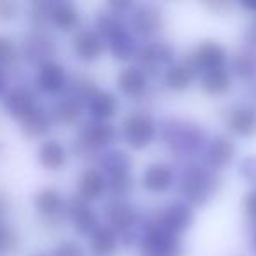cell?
Here are the masks:
<instances>
[{
    "label": "cell",
    "mask_w": 256,
    "mask_h": 256,
    "mask_svg": "<svg viewBox=\"0 0 256 256\" xmlns=\"http://www.w3.org/2000/svg\"><path fill=\"white\" fill-rule=\"evenodd\" d=\"M50 23L62 32H72L79 23V11L72 2H56L51 4Z\"/></svg>",
    "instance_id": "obj_18"
},
{
    "label": "cell",
    "mask_w": 256,
    "mask_h": 256,
    "mask_svg": "<svg viewBox=\"0 0 256 256\" xmlns=\"http://www.w3.org/2000/svg\"><path fill=\"white\" fill-rule=\"evenodd\" d=\"M107 36H109V39H110V51H112L114 58L128 60V58L134 56V53H136V50H134V42L121 26L114 28L112 32H109Z\"/></svg>",
    "instance_id": "obj_27"
},
{
    "label": "cell",
    "mask_w": 256,
    "mask_h": 256,
    "mask_svg": "<svg viewBox=\"0 0 256 256\" xmlns=\"http://www.w3.org/2000/svg\"><path fill=\"white\" fill-rule=\"evenodd\" d=\"M192 223H193V210L190 209L186 204L178 202V204H170V206L162 212L158 226H160L162 230L168 232V234L178 237V235L182 234Z\"/></svg>",
    "instance_id": "obj_7"
},
{
    "label": "cell",
    "mask_w": 256,
    "mask_h": 256,
    "mask_svg": "<svg viewBox=\"0 0 256 256\" xmlns=\"http://www.w3.org/2000/svg\"><path fill=\"white\" fill-rule=\"evenodd\" d=\"M23 54L25 58H30V60H40V64L46 60H51V58H46V54H50V39H46L40 34H32L28 39H25V44H23Z\"/></svg>",
    "instance_id": "obj_28"
},
{
    "label": "cell",
    "mask_w": 256,
    "mask_h": 256,
    "mask_svg": "<svg viewBox=\"0 0 256 256\" xmlns=\"http://www.w3.org/2000/svg\"><path fill=\"white\" fill-rule=\"evenodd\" d=\"M224 62H226V50H224L220 42H214V40H206V42H202L196 48L195 54H193V64H195V67L202 68L204 72L223 68Z\"/></svg>",
    "instance_id": "obj_11"
},
{
    "label": "cell",
    "mask_w": 256,
    "mask_h": 256,
    "mask_svg": "<svg viewBox=\"0 0 256 256\" xmlns=\"http://www.w3.org/2000/svg\"><path fill=\"white\" fill-rule=\"evenodd\" d=\"M251 244H252V251L256 252V232H254V235H252V242H251Z\"/></svg>",
    "instance_id": "obj_38"
},
{
    "label": "cell",
    "mask_w": 256,
    "mask_h": 256,
    "mask_svg": "<svg viewBox=\"0 0 256 256\" xmlns=\"http://www.w3.org/2000/svg\"><path fill=\"white\" fill-rule=\"evenodd\" d=\"M0 212H4V207H2V204H0Z\"/></svg>",
    "instance_id": "obj_39"
},
{
    "label": "cell",
    "mask_w": 256,
    "mask_h": 256,
    "mask_svg": "<svg viewBox=\"0 0 256 256\" xmlns=\"http://www.w3.org/2000/svg\"><path fill=\"white\" fill-rule=\"evenodd\" d=\"M140 62H142L146 67H154L158 64H165V62L170 60V50H168L165 44H160V46H148L142 48L139 51Z\"/></svg>",
    "instance_id": "obj_29"
},
{
    "label": "cell",
    "mask_w": 256,
    "mask_h": 256,
    "mask_svg": "<svg viewBox=\"0 0 256 256\" xmlns=\"http://www.w3.org/2000/svg\"><path fill=\"white\" fill-rule=\"evenodd\" d=\"M53 123H54V120L50 110H46L42 106H39L30 116H26L25 120L20 123V132H22V136L26 137V139L44 140L48 134L51 132Z\"/></svg>",
    "instance_id": "obj_10"
},
{
    "label": "cell",
    "mask_w": 256,
    "mask_h": 256,
    "mask_svg": "<svg viewBox=\"0 0 256 256\" xmlns=\"http://www.w3.org/2000/svg\"><path fill=\"white\" fill-rule=\"evenodd\" d=\"M160 25H162L160 11L151 8V6H142L132 16V28L139 36H150V34L156 32Z\"/></svg>",
    "instance_id": "obj_20"
},
{
    "label": "cell",
    "mask_w": 256,
    "mask_h": 256,
    "mask_svg": "<svg viewBox=\"0 0 256 256\" xmlns=\"http://www.w3.org/2000/svg\"><path fill=\"white\" fill-rule=\"evenodd\" d=\"M20 16V4L14 0H0V23H11Z\"/></svg>",
    "instance_id": "obj_33"
},
{
    "label": "cell",
    "mask_w": 256,
    "mask_h": 256,
    "mask_svg": "<svg viewBox=\"0 0 256 256\" xmlns=\"http://www.w3.org/2000/svg\"><path fill=\"white\" fill-rule=\"evenodd\" d=\"M32 256H44V254H32Z\"/></svg>",
    "instance_id": "obj_40"
},
{
    "label": "cell",
    "mask_w": 256,
    "mask_h": 256,
    "mask_svg": "<svg viewBox=\"0 0 256 256\" xmlns=\"http://www.w3.org/2000/svg\"><path fill=\"white\" fill-rule=\"evenodd\" d=\"M235 156V144L232 142L228 137H216V139L210 142L209 151H207V158H209V164L212 167H224L228 165Z\"/></svg>",
    "instance_id": "obj_22"
},
{
    "label": "cell",
    "mask_w": 256,
    "mask_h": 256,
    "mask_svg": "<svg viewBox=\"0 0 256 256\" xmlns=\"http://www.w3.org/2000/svg\"><path fill=\"white\" fill-rule=\"evenodd\" d=\"M65 214L78 234H92L96 228V216L86 200L74 196L65 204Z\"/></svg>",
    "instance_id": "obj_5"
},
{
    "label": "cell",
    "mask_w": 256,
    "mask_h": 256,
    "mask_svg": "<svg viewBox=\"0 0 256 256\" xmlns=\"http://www.w3.org/2000/svg\"><path fill=\"white\" fill-rule=\"evenodd\" d=\"M20 50L16 42L9 36L0 34V65L4 68H11L18 62Z\"/></svg>",
    "instance_id": "obj_30"
},
{
    "label": "cell",
    "mask_w": 256,
    "mask_h": 256,
    "mask_svg": "<svg viewBox=\"0 0 256 256\" xmlns=\"http://www.w3.org/2000/svg\"><path fill=\"white\" fill-rule=\"evenodd\" d=\"M20 237L14 228L0 224V256H8L18 249Z\"/></svg>",
    "instance_id": "obj_31"
},
{
    "label": "cell",
    "mask_w": 256,
    "mask_h": 256,
    "mask_svg": "<svg viewBox=\"0 0 256 256\" xmlns=\"http://www.w3.org/2000/svg\"><path fill=\"white\" fill-rule=\"evenodd\" d=\"M34 207L37 214L44 220H54L65 210V202L62 198V193L54 188H42L34 196Z\"/></svg>",
    "instance_id": "obj_16"
},
{
    "label": "cell",
    "mask_w": 256,
    "mask_h": 256,
    "mask_svg": "<svg viewBox=\"0 0 256 256\" xmlns=\"http://www.w3.org/2000/svg\"><path fill=\"white\" fill-rule=\"evenodd\" d=\"M114 139H116V130L107 121H92L84 124L79 132V142L92 150L109 146L114 142Z\"/></svg>",
    "instance_id": "obj_9"
},
{
    "label": "cell",
    "mask_w": 256,
    "mask_h": 256,
    "mask_svg": "<svg viewBox=\"0 0 256 256\" xmlns=\"http://www.w3.org/2000/svg\"><path fill=\"white\" fill-rule=\"evenodd\" d=\"M118 88L124 96L139 98L148 90V76L140 67H126L118 74Z\"/></svg>",
    "instance_id": "obj_13"
},
{
    "label": "cell",
    "mask_w": 256,
    "mask_h": 256,
    "mask_svg": "<svg viewBox=\"0 0 256 256\" xmlns=\"http://www.w3.org/2000/svg\"><path fill=\"white\" fill-rule=\"evenodd\" d=\"M120 109V102L110 92H93L88 96L86 110L93 121H107Z\"/></svg>",
    "instance_id": "obj_15"
},
{
    "label": "cell",
    "mask_w": 256,
    "mask_h": 256,
    "mask_svg": "<svg viewBox=\"0 0 256 256\" xmlns=\"http://www.w3.org/2000/svg\"><path fill=\"white\" fill-rule=\"evenodd\" d=\"M50 11H51V4H40V2L32 4L28 9V14H26L30 25L34 28H42L50 22Z\"/></svg>",
    "instance_id": "obj_32"
},
{
    "label": "cell",
    "mask_w": 256,
    "mask_h": 256,
    "mask_svg": "<svg viewBox=\"0 0 256 256\" xmlns=\"http://www.w3.org/2000/svg\"><path fill=\"white\" fill-rule=\"evenodd\" d=\"M181 242L176 235L162 230L160 226L151 228L142 240L144 256H181Z\"/></svg>",
    "instance_id": "obj_3"
},
{
    "label": "cell",
    "mask_w": 256,
    "mask_h": 256,
    "mask_svg": "<svg viewBox=\"0 0 256 256\" xmlns=\"http://www.w3.org/2000/svg\"><path fill=\"white\" fill-rule=\"evenodd\" d=\"M11 76H9V68H4L0 65V102L4 100L8 92L11 90Z\"/></svg>",
    "instance_id": "obj_36"
},
{
    "label": "cell",
    "mask_w": 256,
    "mask_h": 256,
    "mask_svg": "<svg viewBox=\"0 0 256 256\" xmlns=\"http://www.w3.org/2000/svg\"><path fill=\"white\" fill-rule=\"evenodd\" d=\"M174 184V170L165 164H153L144 170L142 186L150 193H165Z\"/></svg>",
    "instance_id": "obj_17"
},
{
    "label": "cell",
    "mask_w": 256,
    "mask_h": 256,
    "mask_svg": "<svg viewBox=\"0 0 256 256\" xmlns=\"http://www.w3.org/2000/svg\"><path fill=\"white\" fill-rule=\"evenodd\" d=\"M36 158L44 170L58 172L67 165V150L56 139H44L37 148Z\"/></svg>",
    "instance_id": "obj_6"
},
{
    "label": "cell",
    "mask_w": 256,
    "mask_h": 256,
    "mask_svg": "<svg viewBox=\"0 0 256 256\" xmlns=\"http://www.w3.org/2000/svg\"><path fill=\"white\" fill-rule=\"evenodd\" d=\"M244 210L249 218L256 220V190L248 193V196H246V200H244Z\"/></svg>",
    "instance_id": "obj_37"
},
{
    "label": "cell",
    "mask_w": 256,
    "mask_h": 256,
    "mask_svg": "<svg viewBox=\"0 0 256 256\" xmlns=\"http://www.w3.org/2000/svg\"><path fill=\"white\" fill-rule=\"evenodd\" d=\"M193 81V67L186 64H176L165 72V84L172 92H184Z\"/></svg>",
    "instance_id": "obj_25"
},
{
    "label": "cell",
    "mask_w": 256,
    "mask_h": 256,
    "mask_svg": "<svg viewBox=\"0 0 256 256\" xmlns=\"http://www.w3.org/2000/svg\"><path fill=\"white\" fill-rule=\"evenodd\" d=\"M240 174L244 176L248 181H251L252 184H256V158H248L246 162H242Z\"/></svg>",
    "instance_id": "obj_35"
},
{
    "label": "cell",
    "mask_w": 256,
    "mask_h": 256,
    "mask_svg": "<svg viewBox=\"0 0 256 256\" xmlns=\"http://www.w3.org/2000/svg\"><path fill=\"white\" fill-rule=\"evenodd\" d=\"M51 256H84L81 246L78 242L72 240H64L53 249V254Z\"/></svg>",
    "instance_id": "obj_34"
},
{
    "label": "cell",
    "mask_w": 256,
    "mask_h": 256,
    "mask_svg": "<svg viewBox=\"0 0 256 256\" xmlns=\"http://www.w3.org/2000/svg\"><path fill=\"white\" fill-rule=\"evenodd\" d=\"M107 220L110 223V228H118V230H124L134 224V209L128 206L124 200L112 198L107 204Z\"/></svg>",
    "instance_id": "obj_21"
},
{
    "label": "cell",
    "mask_w": 256,
    "mask_h": 256,
    "mask_svg": "<svg viewBox=\"0 0 256 256\" xmlns=\"http://www.w3.org/2000/svg\"><path fill=\"white\" fill-rule=\"evenodd\" d=\"M200 84H202L204 92H207L209 95H223L230 90L232 78L224 68H218V70L204 72Z\"/></svg>",
    "instance_id": "obj_26"
},
{
    "label": "cell",
    "mask_w": 256,
    "mask_h": 256,
    "mask_svg": "<svg viewBox=\"0 0 256 256\" xmlns=\"http://www.w3.org/2000/svg\"><path fill=\"white\" fill-rule=\"evenodd\" d=\"M37 107H39L37 95L25 86H12L2 100L4 112L18 123H22L26 116H30Z\"/></svg>",
    "instance_id": "obj_2"
},
{
    "label": "cell",
    "mask_w": 256,
    "mask_h": 256,
    "mask_svg": "<svg viewBox=\"0 0 256 256\" xmlns=\"http://www.w3.org/2000/svg\"><path fill=\"white\" fill-rule=\"evenodd\" d=\"M182 193L188 196L192 202L200 204L209 195V178L204 172H186L184 182H182Z\"/></svg>",
    "instance_id": "obj_23"
},
{
    "label": "cell",
    "mask_w": 256,
    "mask_h": 256,
    "mask_svg": "<svg viewBox=\"0 0 256 256\" xmlns=\"http://www.w3.org/2000/svg\"><path fill=\"white\" fill-rule=\"evenodd\" d=\"M107 190V181L104 178L102 172H98L96 168H86L78 181V196L86 202H93L104 196Z\"/></svg>",
    "instance_id": "obj_14"
},
{
    "label": "cell",
    "mask_w": 256,
    "mask_h": 256,
    "mask_svg": "<svg viewBox=\"0 0 256 256\" xmlns=\"http://www.w3.org/2000/svg\"><path fill=\"white\" fill-rule=\"evenodd\" d=\"M81 112H82L81 102L76 96L68 95L54 104L53 110H51V116H53V120L60 121L64 124H74L79 120Z\"/></svg>",
    "instance_id": "obj_24"
},
{
    "label": "cell",
    "mask_w": 256,
    "mask_h": 256,
    "mask_svg": "<svg viewBox=\"0 0 256 256\" xmlns=\"http://www.w3.org/2000/svg\"><path fill=\"white\" fill-rule=\"evenodd\" d=\"M90 249L96 256H112L118 249V235L110 226H96L90 234Z\"/></svg>",
    "instance_id": "obj_19"
},
{
    "label": "cell",
    "mask_w": 256,
    "mask_h": 256,
    "mask_svg": "<svg viewBox=\"0 0 256 256\" xmlns=\"http://www.w3.org/2000/svg\"><path fill=\"white\" fill-rule=\"evenodd\" d=\"M72 51L81 62H96L104 53V39L93 30H81L72 40Z\"/></svg>",
    "instance_id": "obj_8"
},
{
    "label": "cell",
    "mask_w": 256,
    "mask_h": 256,
    "mask_svg": "<svg viewBox=\"0 0 256 256\" xmlns=\"http://www.w3.org/2000/svg\"><path fill=\"white\" fill-rule=\"evenodd\" d=\"M226 128L238 137L256 136V109L248 106H238L228 110Z\"/></svg>",
    "instance_id": "obj_12"
},
{
    "label": "cell",
    "mask_w": 256,
    "mask_h": 256,
    "mask_svg": "<svg viewBox=\"0 0 256 256\" xmlns=\"http://www.w3.org/2000/svg\"><path fill=\"white\" fill-rule=\"evenodd\" d=\"M36 84L40 92L48 93V95H56V93L64 92L67 86V74L62 64L56 60H46L39 64L36 74Z\"/></svg>",
    "instance_id": "obj_4"
},
{
    "label": "cell",
    "mask_w": 256,
    "mask_h": 256,
    "mask_svg": "<svg viewBox=\"0 0 256 256\" xmlns=\"http://www.w3.org/2000/svg\"><path fill=\"white\" fill-rule=\"evenodd\" d=\"M123 139L132 150H144L156 139V124L151 114L136 110L130 112L121 124Z\"/></svg>",
    "instance_id": "obj_1"
}]
</instances>
